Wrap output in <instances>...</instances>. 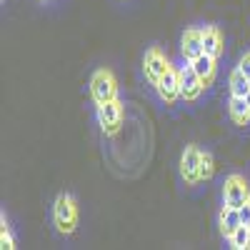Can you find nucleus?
<instances>
[{
    "label": "nucleus",
    "instance_id": "obj_1",
    "mask_svg": "<svg viewBox=\"0 0 250 250\" xmlns=\"http://www.w3.org/2000/svg\"><path fill=\"white\" fill-rule=\"evenodd\" d=\"M53 220L58 225V230L60 233H75V228H78V203L73 195L68 193H60L55 198V208H53Z\"/></svg>",
    "mask_w": 250,
    "mask_h": 250
},
{
    "label": "nucleus",
    "instance_id": "obj_2",
    "mask_svg": "<svg viewBox=\"0 0 250 250\" xmlns=\"http://www.w3.org/2000/svg\"><path fill=\"white\" fill-rule=\"evenodd\" d=\"M90 95L95 100V105L108 103L118 98V78L110 68H98L90 78Z\"/></svg>",
    "mask_w": 250,
    "mask_h": 250
},
{
    "label": "nucleus",
    "instance_id": "obj_3",
    "mask_svg": "<svg viewBox=\"0 0 250 250\" xmlns=\"http://www.w3.org/2000/svg\"><path fill=\"white\" fill-rule=\"evenodd\" d=\"M250 200V185L243 175L230 173L223 183V205H230V208H240Z\"/></svg>",
    "mask_w": 250,
    "mask_h": 250
},
{
    "label": "nucleus",
    "instance_id": "obj_4",
    "mask_svg": "<svg viewBox=\"0 0 250 250\" xmlns=\"http://www.w3.org/2000/svg\"><path fill=\"white\" fill-rule=\"evenodd\" d=\"M98 123L105 135H115L123 125V103L115 98V100H108V103H100L98 105Z\"/></svg>",
    "mask_w": 250,
    "mask_h": 250
},
{
    "label": "nucleus",
    "instance_id": "obj_5",
    "mask_svg": "<svg viewBox=\"0 0 250 250\" xmlns=\"http://www.w3.org/2000/svg\"><path fill=\"white\" fill-rule=\"evenodd\" d=\"M200 158L203 150H198L195 145H185V150L180 155V178L185 180V185H195L200 183Z\"/></svg>",
    "mask_w": 250,
    "mask_h": 250
},
{
    "label": "nucleus",
    "instance_id": "obj_6",
    "mask_svg": "<svg viewBox=\"0 0 250 250\" xmlns=\"http://www.w3.org/2000/svg\"><path fill=\"white\" fill-rule=\"evenodd\" d=\"M155 90L165 100V105H175V103L183 98L180 95V70H175L173 65H168V70H165L163 78L158 80Z\"/></svg>",
    "mask_w": 250,
    "mask_h": 250
},
{
    "label": "nucleus",
    "instance_id": "obj_7",
    "mask_svg": "<svg viewBox=\"0 0 250 250\" xmlns=\"http://www.w3.org/2000/svg\"><path fill=\"white\" fill-rule=\"evenodd\" d=\"M168 65L170 62L165 60L160 48H148L145 50V55H143V73H145V78H148L150 85H158V80L163 78L165 70H168Z\"/></svg>",
    "mask_w": 250,
    "mask_h": 250
},
{
    "label": "nucleus",
    "instance_id": "obj_8",
    "mask_svg": "<svg viewBox=\"0 0 250 250\" xmlns=\"http://www.w3.org/2000/svg\"><path fill=\"white\" fill-rule=\"evenodd\" d=\"M203 90H205L203 80H200L198 73L193 70L190 60H185V65L180 68V95H183V100L193 103V100H198V98L203 95Z\"/></svg>",
    "mask_w": 250,
    "mask_h": 250
},
{
    "label": "nucleus",
    "instance_id": "obj_9",
    "mask_svg": "<svg viewBox=\"0 0 250 250\" xmlns=\"http://www.w3.org/2000/svg\"><path fill=\"white\" fill-rule=\"evenodd\" d=\"M180 53L185 60H195L198 55L205 53L203 48V28H188L180 38Z\"/></svg>",
    "mask_w": 250,
    "mask_h": 250
},
{
    "label": "nucleus",
    "instance_id": "obj_10",
    "mask_svg": "<svg viewBox=\"0 0 250 250\" xmlns=\"http://www.w3.org/2000/svg\"><path fill=\"white\" fill-rule=\"evenodd\" d=\"M190 65H193V70L198 73V78L203 80V85H205V88L215 80V73H218V58L203 53V55H198L195 60H190Z\"/></svg>",
    "mask_w": 250,
    "mask_h": 250
},
{
    "label": "nucleus",
    "instance_id": "obj_11",
    "mask_svg": "<svg viewBox=\"0 0 250 250\" xmlns=\"http://www.w3.org/2000/svg\"><path fill=\"white\" fill-rule=\"evenodd\" d=\"M218 225H220L223 238L228 240V238H230L238 228L243 225V223H240V210H238V208H230V205H223V210H220V215H218Z\"/></svg>",
    "mask_w": 250,
    "mask_h": 250
},
{
    "label": "nucleus",
    "instance_id": "obj_12",
    "mask_svg": "<svg viewBox=\"0 0 250 250\" xmlns=\"http://www.w3.org/2000/svg\"><path fill=\"white\" fill-rule=\"evenodd\" d=\"M203 48L208 55H213V58H220L223 53V33L218 25H205L203 28Z\"/></svg>",
    "mask_w": 250,
    "mask_h": 250
},
{
    "label": "nucleus",
    "instance_id": "obj_13",
    "mask_svg": "<svg viewBox=\"0 0 250 250\" xmlns=\"http://www.w3.org/2000/svg\"><path fill=\"white\" fill-rule=\"evenodd\" d=\"M228 113H230V120L235 125H248L250 123V105L245 103V98L230 95V100H228Z\"/></svg>",
    "mask_w": 250,
    "mask_h": 250
},
{
    "label": "nucleus",
    "instance_id": "obj_14",
    "mask_svg": "<svg viewBox=\"0 0 250 250\" xmlns=\"http://www.w3.org/2000/svg\"><path fill=\"white\" fill-rule=\"evenodd\" d=\"M228 85H230V95H238V98H245L250 93V78H245V73L240 68H235L228 78Z\"/></svg>",
    "mask_w": 250,
    "mask_h": 250
},
{
    "label": "nucleus",
    "instance_id": "obj_15",
    "mask_svg": "<svg viewBox=\"0 0 250 250\" xmlns=\"http://www.w3.org/2000/svg\"><path fill=\"white\" fill-rule=\"evenodd\" d=\"M228 243H230L233 250H250V228L248 225H240L238 230L228 238Z\"/></svg>",
    "mask_w": 250,
    "mask_h": 250
},
{
    "label": "nucleus",
    "instance_id": "obj_16",
    "mask_svg": "<svg viewBox=\"0 0 250 250\" xmlns=\"http://www.w3.org/2000/svg\"><path fill=\"white\" fill-rule=\"evenodd\" d=\"M0 248L3 250H13L15 248V240H13V233L5 223V215H0Z\"/></svg>",
    "mask_w": 250,
    "mask_h": 250
},
{
    "label": "nucleus",
    "instance_id": "obj_17",
    "mask_svg": "<svg viewBox=\"0 0 250 250\" xmlns=\"http://www.w3.org/2000/svg\"><path fill=\"white\" fill-rule=\"evenodd\" d=\"M213 173H215V160H213V155L210 153H203V158H200V178L203 180H210L213 178Z\"/></svg>",
    "mask_w": 250,
    "mask_h": 250
},
{
    "label": "nucleus",
    "instance_id": "obj_18",
    "mask_svg": "<svg viewBox=\"0 0 250 250\" xmlns=\"http://www.w3.org/2000/svg\"><path fill=\"white\" fill-rule=\"evenodd\" d=\"M238 210H240V223L250 228V200H248L245 205H240V208H238Z\"/></svg>",
    "mask_w": 250,
    "mask_h": 250
},
{
    "label": "nucleus",
    "instance_id": "obj_19",
    "mask_svg": "<svg viewBox=\"0 0 250 250\" xmlns=\"http://www.w3.org/2000/svg\"><path fill=\"white\" fill-rule=\"evenodd\" d=\"M238 68L245 73V78H250V53H245L243 58H240V62H238Z\"/></svg>",
    "mask_w": 250,
    "mask_h": 250
},
{
    "label": "nucleus",
    "instance_id": "obj_20",
    "mask_svg": "<svg viewBox=\"0 0 250 250\" xmlns=\"http://www.w3.org/2000/svg\"><path fill=\"white\" fill-rule=\"evenodd\" d=\"M245 103H248V105H250V93H248V95H245Z\"/></svg>",
    "mask_w": 250,
    "mask_h": 250
},
{
    "label": "nucleus",
    "instance_id": "obj_21",
    "mask_svg": "<svg viewBox=\"0 0 250 250\" xmlns=\"http://www.w3.org/2000/svg\"><path fill=\"white\" fill-rule=\"evenodd\" d=\"M40 3H45V0H40Z\"/></svg>",
    "mask_w": 250,
    "mask_h": 250
}]
</instances>
